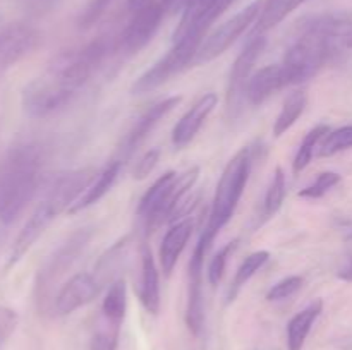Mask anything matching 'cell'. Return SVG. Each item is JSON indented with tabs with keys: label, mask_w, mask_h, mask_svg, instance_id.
Instances as JSON below:
<instances>
[{
	"label": "cell",
	"mask_w": 352,
	"mask_h": 350,
	"mask_svg": "<svg viewBox=\"0 0 352 350\" xmlns=\"http://www.w3.org/2000/svg\"><path fill=\"white\" fill-rule=\"evenodd\" d=\"M113 3H116V0H88L79 12L78 19H76L79 30H91L95 24H98L105 17V14L109 12Z\"/></svg>",
	"instance_id": "30"
},
{
	"label": "cell",
	"mask_w": 352,
	"mask_h": 350,
	"mask_svg": "<svg viewBox=\"0 0 352 350\" xmlns=\"http://www.w3.org/2000/svg\"><path fill=\"white\" fill-rule=\"evenodd\" d=\"M203 40H205V34L199 33V31H191L186 36H182L181 40L174 41L170 50L136 79V82L133 84L134 95L153 91L158 86L164 84L165 81H168L172 75H175L182 69L188 67L189 64H192Z\"/></svg>",
	"instance_id": "7"
},
{
	"label": "cell",
	"mask_w": 352,
	"mask_h": 350,
	"mask_svg": "<svg viewBox=\"0 0 352 350\" xmlns=\"http://www.w3.org/2000/svg\"><path fill=\"white\" fill-rule=\"evenodd\" d=\"M305 2L306 0H265L263 9L251 31V36H258V34H265L267 31H270Z\"/></svg>",
	"instance_id": "21"
},
{
	"label": "cell",
	"mask_w": 352,
	"mask_h": 350,
	"mask_svg": "<svg viewBox=\"0 0 352 350\" xmlns=\"http://www.w3.org/2000/svg\"><path fill=\"white\" fill-rule=\"evenodd\" d=\"M237 244H239V239H234L230 242H227L226 246L220 247L219 253L212 257L208 264V281L215 287V285L220 283L223 273H226L227 263H229V257L232 256L234 250L237 249Z\"/></svg>",
	"instance_id": "31"
},
{
	"label": "cell",
	"mask_w": 352,
	"mask_h": 350,
	"mask_svg": "<svg viewBox=\"0 0 352 350\" xmlns=\"http://www.w3.org/2000/svg\"><path fill=\"white\" fill-rule=\"evenodd\" d=\"M127 311V287L126 281L117 278L116 281L109 285L105 297L102 302V318L109 321L120 323L122 325L124 316Z\"/></svg>",
	"instance_id": "24"
},
{
	"label": "cell",
	"mask_w": 352,
	"mask_h": 350,
	"mask_svg": "<svg viewBox=\"0 0 352 350\" xmlns=\"http://www.w3.org/2000/svg\"><path fill=\"white\" fill-rule=\"evenodd\" d=\"M302 283H305V278L299 277V275H292V277L282 278L280 281H277L275 285H272L270 290L267 292V301L270 302H278L285 301V299L292 297L294 294H298L301 290Z\"/></svg>",
	"instance_id": "33"
},
{
	"label": "cell",
	"mask_w": 352,
	"mask_h": 350,
	"mask_svg": "<svg viewBox=\"0 0 352 350\" xmlns=\"http://www.w3.org/2000/svg\"><path fill=\"white\" fill-rule=\"evenodd\" d=\"M165 10H174L175 7L184 5V0H160Z\"/></svg>",
	"instance_id": "38"
},
{
	"label": "cell",
	"mask_w": 352,
	"mask_h": 350,
	"mask_svg": "<svg viewBox=\"0 0 352 350\" xmlns=\"http://www.w3.org/2000/svg\"><path fill=\"white\" fill-rule=\"evenodd\" d=\"M3 345V338H2V333H0V347Z\"/></svg>",
	"instance_id": "39"
},
{
	"label": "cell",
	"mask_w": 352,
	"mask_h": 350,
	"mask_svg": "<svg viewBox=\"0 0 352 350\" xmlns=\"http://www.w3.org/2000/svg\"><path fill=\"white\" fill-rule=\"evenodd\" d=\"M323 311V301H315L299 311L287 325V350H302L313 325Z\"/></svg>",
	"instance_id": "20"
},
{
	"label": "cell",
	"mask_w": 352,
	"mask_h": 350,
	"mask_svg": "<svg viewBox=\"0 0 352 350\" xmlns=\"http://www.w3.org/2000/svg\"><path fill=\"white\" fill-rule=\"evenodd\" d=\"M41 34L28 23L7 24L0 30V78L40 45Z\"/></svg>",
	"instance_id": "11"
},
{
	"label": "cell",
	"mask_w": 352,
	"mask_h": 350,
	"mask_svg": "<svg viewBox=\"0 0 352 350\" xmlns=\"http://www.w3.org/2000/svg\"><path fill=\"white\" fill-rule=\"evenodd\" d=\"M210 244L199 237L192 256L189 259L188 273V304H186V326L191 335L199 336L205 328V295H203V264Z\"/></svg>",
	"instance_id": "10"
},
{
	"label": "cell",
	"mask_w": 352,
	"mask_h": 350,
	"mask_svg": "<svg viewBox=\"0 0 352 350\" xmlns=\"http://www.w3.org/2000/svg\"><path fill=\"white\" fill-rule=\"evenodd\" d=\"M330 132V127L327 124H318V126L313 127L308 134L305 136L302 143L299 144L298 151H296L294 161H292V172L294 175H299L309 163H311L313 156H315V151L320 148L323 137Z\"/></svg>",
	"instance_id": "25"
},
{
	"label": "cell",
	"mask_w": 352,
	"mask_h": 350,
	"mask_svg": "<svg viewBox=\"0 0 352 350\" xmlns=\"http://www.w3.org/2000/svg\"><path fill=\"white\" fill-rule=\"evenodd\" d=\"M129 21L117 36V50L134 55L143 50L160 27L165 9L160 0H129Z\"/></svg>",
	"instance_id": "8"
},
{
	"label": "cell",
	"mask_w": 352,
	"mask_h": 350,
	"mask_svg": "<svg viewBox=\"0 0 352 350\" xmlns=\"http://www.w3.org/2000/svg\"><path fill=\"white\" fill-rule=\"evenodd\" d=\"M120 167H122V161L120 160H112L110 163H107L105 167H103V170H100L98 174L91 178V182L86 185V189L81 192V196L76 199L74 205L69 208V215L85 211L89 206L96 205V202L112 189V185L116 184L117 177H119Z\"/></svg>",
	"instance_id": "17"
},
{
	"label": "cell",
	"mask_w": 352,
	"mask_h": 350,
	"mask_svg": "<svg viewBox=\"0 0 352 350\" xmlns=\"http://www.w3.org/2000/svg\"><path fill=\"white\" fill-rule=\"evenodd\" d=\"M138 297H140L144 311L153 316L158 314L160 311V278H158V268L151 256V250L144 244L141 246V280Z\"/></svg>",
	"instance_id": "18"
},
{
	"label": "cell",
	"mask_w": 352,
	"mask_h": 350,
	"mask_svg": "<svg viewBox=\"0 0 352 350\" xmlns=\"http://www.w3.org/2000/svg\"><path fill=\"white\" fill-rule=\"evenodd\" d=\"M251 165H253V151H251V148H243L230 158L229 163L223 168L215 196H213L208 223L201 233V239L208 242L210 246L219 235L220 230L232 218L234 211H236L237 205L244 194V189H246L248 178L251 174Z\"/></svg>",
	"instance_id": "5"
},
{
	"label": "cell",
	"mask_w": 352,
	"mask_h": 350,
	"mask_svg": "<svg viewBox=\"0 0 352 350\" xmlns=\"http://www.w3.org/2000/svg\"><path fill=\"white\" fill-rule=\"evenodd\" d=\"M285 86H289V82L282 64L267 65V67L260 69V71L251 75L246 89H244V98L251 105L258 106L267 102L272 95L285 88Z\"/></svg>",
	"instance_id": "16"
},
{
	"label": "cell",
	"mask_w": 352,
	"mask_h": 350,
	"mask_svg": "<svg viewBox=\"0 0 352 350\" xmlns=\"http://www.w3.org/2000/svg\"><path fill=\"white\" fill-rule=\"evenodd\" d=\"M127 247H129V237H124V239H120L119 242L113 244V246L100 257L98 264H96L95 277L102 287L107 281H110V283L116 281L113 280V275H116V271L119 270V266L122 264L127 253Z\"/></svg>",
	"instance_id": "26"
},
{
	"label": "cell",
	"mask_w": 352,
	"mask_h": 350,
	"mask_svg": "<svg viewBox=\"0 0 352 350\" xmlns=\"http://www.w3.org/2000/svg\"><path fill=\"white\" fill-rule=\"evenodd\" d=\"M95 177V170L91 168H81V170H69L57 175L45 189L40 202L33 209L30 218L23 225L21 232L17 233L16 240L10 249L7 268L14 266L23 259L24 254L36 244L45 233V230L50 226V223L57 218L60 213L69 211L76 199L81 196L86 185Z\"/></svg>",
	"instance_id": "2"
},
{
	"label": "cell",
	"mask_w": 352,
	"mask_h": 350,
	"mask_svg": "<svg viewBox=\"0 0 352 350\" xmlns=\"http://www.w3.org/2000/svg\"><path fill=\"white\" fill-rule=\"evenodd\" d=\"M182 102L181 96H168V98L157 102L155 105H151L143 115L138 119V122L131 127V130L127 132V136L124 137L122 146H120V158L119 160H127L131 154L134 153L138 146L150 136L151 130L158 126L162 119L168 115L179 103Z\"/></svg>",
	"instance_id": "14"
},
{
	"label": "cell",
	"mask_w": 352,
	"mask_h": 350,
	"mask_svg": "<svg viewBox=\"0 0 352 350\" xmlns=\"http://www.w3.org/2000/svg\"><path fill=\"white\" fill-rule=\"evenodd\" d=\"M234 2H236V0H215V3H213V9H212L213 23H215V21L219 19V17L222 16V14L226 12V10L229 9Z\"/></svg>",
	"instance_id": "37"
},
{
	"label": "cell",
	"mask_w": 352,
	"mask_h": 350,
	"mask_svg": "<svg viewBox=\"0 0 352 350\" xmlns=\"http://www.w3.org/2000/svg\"><path fill=\"white\" fill-rule=\"evenodd\" d=\"M270 259V253L268 250H256V253H251L246 259L241 263V266L237 268L236 275H234V280L230 283L229 292H227V304L234 301V299L239 295L241 288L261 270V268L267 264V261Z\"/></svg>",
	"instance_id": "23"
},
{
	"label": "cell",
	"mask_w": 352,
	"mask_h": 350,
	"mask_svg": "<svg viewBox=\"0 0 352 350\" xmlns=\"http://www.w3.org/2000/svg\"><path fill=\"white\" fill-rule=\"evenodd\" d=\"M58 0H23V5L33 14H45L57 5Z\"/></svg>",
	"instance_id": "35"
},
{
	"label": "cell",
	"mask_w": 352,
	"mask_h": 350,
	"mask_svg": "<svg viewBox=\"0 0 352 350\" xmlns=\"http://www.w3.org/2000/svg\"><path fill=\"white\" fill-rule=\"evenodd\" d=\"M117 50V38L100 36L76 50L57 55L23 89V108L34 119L57 113L85 88L93 72Z\"/></svg>",
	"instance_id": "1"
},
{
	"label": "cell",
	"mask_w": 352,
	"mask_h": 350,
	"mask_svg": "<svg viewBox=\"0 0 352 350\" xmlns=\"http://www.w3.org/2000/svg\"><path fill=\"white\" fill-rule=\"evenodd\" d=\"M158 160H160V150H158V148H153V150L146 151V153L136 161V165H134V170H133L134 178H138V180L146 178L148 175L155 170Z\"/></svg>",
	"instance_id": "34"
},
{
	"label": "cell",
	"mask_w": 352,
	"mask_h": 350,
	"mask_svg": "<svg viewBox=\"0 0 352 350\" xmlns=\"http://www.w3.org/2000/svg\"><path fill=\"white\" fill-rule=\"evenodd\" d=\"M192 233L191 220H181L175 222L165 233L160 246V266L165 277H170L174 271L177 259L181 257L182 250L188 246V240Z\"/></svg>",
	"instance_id": "19"
},
{
	"label": "cell",
	"mask_w": 352,
	"mask_h": 350,
	"mask_svg": "<svg viewBox=\"0 0 352 350\" xmlns=\"http://www.w3.org/2000/svg\"><path fill=\"white\" fill-rule=\"evenodd\" d=\"M120 335V323L109 321L105 318H100L98 326L93 335L91 349L93 350H117Z\"/></svg>",
	"instance_id": "29"
},
{
	"label": "cell",
	"mask_w": 352,
	"mask_h": 350,
	"mask_svg": "<svg viewBox=\"0 0 352 350\" xmlns=\"http://www.w3.org/2000/svg\"><path fill=\"white\" fill-rule=\"evenodd\" d=\"M352 148V126L339 127L336 130H330L322 139L318 148L320 156H333L340 151L351 150Z\"/></svg>",
	"instance_id": "28"
},
{
	"label": "cell",
	"mask_w": 352,
	"mask_h": 350,
	"mask_svg": "<svg viewBox=\"0 0 352 350\" xmlns=\"http://www.w3.org/2000/svg\"><path fill=\"white\" fill-rule=\"evenodd\" d=\"M43 154L38 144L10 148L0 161V223L10 225L19 218L40 187Z\"/></svg>",
	"instance_id": "3"
},
{
	"label": "cell",
	"mask_w": 352,
	"mask_h": 350,
	"mask_svg": "<svg viewBox=\"0 0 352 350\" xmlns=\"http://www.w3.org/2000/svg\"><path fill=\"white\" fill-rule=\"evenodd\" d=\"M219 98H217L215 93H206L203 95L184 115L181 117L177 124H175L174 130H172V144L175 148H184L195 139V136L198 134V130L201 129V126L205 124V120L208 119L210 113L215 110Z\"/></svg>",
	"instance_id": "15"
},
{
	"label": "cell",
	"mask_w": 352,
	"mask_h": 350,
	"mask_svg": "<svg viewBox=\"0 0 352 350\" xmlns=\"http://www.w3.org/2000/svg\"><path fill=\"white\" fill-rule=\"evenodd\" d=\"M93 237L91 229H79L65 239L38 270L36 280H34V297H36L38 307L41 311H52L54 302V288L57 287L58 280L74 266L76 261L82 256Z\"/></svg>",
	"instance_id": "6"
},
{
	"label": "cell",
	"mask_w": 352,
	"mask_h": 350,
	"mask_svg": "<svg viewBox=\"0 0 352 350\" xmlns=\"http://www.w3.org/2000/svg\"><path fill=\"white\" fill-rule=\"evenodd\" d=\"M347 48H352V40L349 41V43H347Z\"/></svg>",
	"instance_id": "40"
},
{
	"label": "cell",
	"mask_w": 352,
	"mask_h": 350,
	"mask_svg": "<svg viewBox=\"0 0 352 350\" xmlns=\"http://www.w3.org/2000/svg\"><path fill=\"white\" fill-rule=\"evenodd\" d=\"M100 288H102V285L96 280L95 275L86 273V271L74 275L54 295L52 312H55L57 316H67L74 312L76 309L85 307L93 299H96V295L100 294Z\"/></svg>",
	"instance_id": "12"
},
{
	"label": "cell",
	"mask_w": 352,
	"mask_h": 350,
	"mask_svg": "<svg viewBox=\"0 0 352 350\" xmlns=\"http://www.w3.org/2000/svg\"><path fill=\"white\" fill-rule=\"evenodd\" d=\"M340 180H342V175H339L337 172H323V174H320L311 184L306 185V187L299 192V196L305 199H320L323 198L330 189H333L337 184H340Z\"/></svg>",
	"instance_id": "32"
},
{
	"label": "cell",
	"mask_w": 352,
	"mask_h": 350,
	"mask_svg": "<svg viewBox=\"0 0 352 350\" xmlns=\"http://www.w3.org/2000/svg\"><path fill=\"white\" fill-rule=\"evenodd\" d=\"M306 105H308V95H306L305 89L292 91L291 95L285 98L284 105H282L280 112H278L277 119H275V124H274L275 137H280L282 134L287 132V130L298 122L299 117L305 113Z\"/></svg>",
	"instance_id": "22"
},
{
	"label": "cell",
	"mask_w": 352,
	"mask_h": 350,
	"mask_svg": "<svg viewBox=\"0 0 352 350\" xmlns=\"http://www.w3.org/2000/svg\"><path fill=\"white\" fill-rule=\"evenodd\" d=\"M347 240H352V232L349 233V235H347Z\"/></svg>",
	"instance_id": "41"
},
{
	"label": "cell",
	"mask_w": 352,
	"mask_h": 350,
	"mask_svg": "<svg viewBox=\"0 0 352 350\" xmlns=\"http://www.w3.org/2000/svg\"><path fill=\"white\" fill-rule=\"evenodd\" d=\"M337 278L342 281H349L352 283V254L347 257H344L342 263L337 268Z\"/></svg>",
	"instance_id": "36"
},
{
	"label": "cell",
	"mask_w": 352,
	"mask_h": 350,
	"mask_svg": "<svg viewBox=\"0 0 352 350\" xmlns=\"http://www.w3.org/2000/svg\"><path fill=\"white\" fill-rule=\"evenodd\" d=\"M265 45H267L265 34L250 36L246 47L237 55L236 62L230 67L229 81H227V103H229V108L236 106L241 95L244 96V89H246L248 81L251 78V71H253L254 64L260 58L261 51L265 50Z\"/></svg>",
	"instance_id": "13"
},
{
	"label": "cell",
	"mask_w": 352,
	"mask_h": 350,
	"mask_svg": "<svg viewBox=\"0 0 352 350\" xmlns=\"http://www.w3.org/2000/svg\"><path fill=\"white\" fill-rule=\"evenodd\" d=\"M199 175L198 167L188 168L182 174L177 172H165L162 177L151 184L140 199L136 215L143 225L144 233L153 232L164 222H174L179 213V206L184 201L186 194L196 184Z\"/></svg>",
	"instance_id": "4"
},
{
	"label": "cell",
	"mask_w": 352,
	"mask_h": 350,
	"mask_svg": "<svg viewBox=\"0 0 352 350\" xmlns=\"http://www.w3.org/2000/svg\"><path fill=\"white\" fill-rule=\"evenodd\" d=\"M263 3L265 0H254V2L250 3L246 9L237 12L236 16L230 17L229 21H226L222 26L217 27L212 34H208L206 40H203L198 54H196L195 64H206V62L220 57L223 51L229 50V48L236 43L237 38H239L251 24L256 23L261 9H263Z\"/></svg>",
	"instance_id": "9"
},
{
	"label": "cell",
	"mask_w": 352,
	"mask_h": 350,
	"mask_svg": "<svg viewBox=\"0 0 352 350\" xmlns=\"http://www.w3.org/2000/svg\"><path fill=\"white\" fill-rule=\"evenodd\" d=\"M285 194H287V180H285V174L280 167L275 168L274 177H272L270 185H268L267 192H265L263 199V218L268 220L272 216L277 215L278 209L284 205Z\"/></svg>",
	"instance_id": "27"
}]
</instances>
